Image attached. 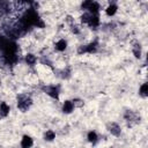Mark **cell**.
<instances>
[{
  "mask_svg": "<svg viewBox=\"0 0 148 148\" xmlns=\"http://www.w3.org/2000/svg\"><path fill=\"white\" fill-rule=\"evenodd\" d=\"M15 103H16V109L20 112L24 113V112H28L34 105V98L28 92H20L16 95Z\"/></svg>",
  "mask_w": 148,
  "mask_h": 148,
  "instance_id": "cell-1",
  "label": "cell"
},
{
  "mask_svg": "<svg viewBox=\"0 0 148 148\" xmlns=\"http://www.w3.org/2000/svg\"><path fill=\"white\" fill-rule=\"evenodd\" d=\"M42 92H44L46 96H49L51 99L59 101L60 94H61V87L58 83H44L40 88Z\"/></svg>",
  "mask_w": 148,
  "mask_h": 148,
  "instance_id": "cell-2",
  "label": "cell"
},
{
  "mask_svg": "<svg viewBox=\"0 0 148 148\" xmlns=\"http://www.w3.org/2000/svg\"><path fill=\"white\" fill-rule=\"evenodd\" d=\"M99 49V43L97 39H92L88 43L81 44L77 47V54L83 56V54H96Z\"/></svg>",
  "mask_w": 148,
  "mask_h": 148,
  "instance_id": "cell-3",
  "label": "cell"
},
{
  "mask_svg": "<svg viewBox=\"0 0 148 148\" xmlns=\"http://www.w3.org/2000/svg\"><path fill=\"white\" fill-rule=\"evenodd\" d=\"M80 9L82 12H88L90 14H99L103 10V6L101 5V2L98 1H94V0H87L81 2L80 5Z\"/></svg>",
  "mask_w": 148,
  "mask_h": 148,
  "instance_id": "cell-4",
  "label": "cell"
},
{
  "mask_svg": "<svg viewBox=\"0 0 148 148\" xmlns=\"http://www.w3.org/2000/svg\"><path fill=\"white\" fill-rule=\"evenodd\" d=\"M105 128H106L108 133L110 135L114 136V138H119L121 135V133H123V127L117 121H109V123H106Z\"/></svg>",
  "mask_w": 148,
  "mask_h": 148,
  "instance_id": "cell-5",
  "label": "cell"
},
{
  "mask_svg": "<svg viewBox=\"0 0 148 148\" xmlns=\"http://www.w3.org/2000/svg\"><path fill=\"white\" fill-rule=\"evenodd\" d=\"M68 46H69V44H68V39L66 37H59L53 43V50L57 53L66 52L68 50Z\"/></svg>",
  "mask_w": 148,
  "mask_h": 148,
  "instance_id": "cell-6",
  "label": "cell"
},
{
  "mask_svg": "<svg viewBox=\"0 0 148 148\" xmlns=\"http://www.w3.org/2000/svg\"><path fill=\"white\" fill-rule=\"evenodd\" d=\"M103 10H104L105 16H108L109 18H112V17H114L118 14V12H119V5L116 1H110V2L106 3L105 7H103Z\"/></svg>",
  "mask_w": 148,
  "mask_h": 148,
  "instance_id": "cell-7",
  "label": "cell"
},
{
  "mask_svg": "<svg viewBox=\"0 0 148 148\" xmlns=\"http://www.w3.org/2000/svg\"><path fill=\"white\" fill-rule=\"evenodd\" d=\"M38 61H39V58L34 52H25L23 54V62L28 67H35V66H37Z\"/></svg>",
  "mask_w": 148,
  "mask_h": 148,
  "instance_id": "cell-8",
  "label": "cell"
},
{
  "mask_svg": "<svg viewBox=\"0 0 148 148\" xmlns=\"http://www.w3.org/2000/svg\"><path fill=\"white\" fill-rule=\"evenodd\" d=\"M86 27L90 29H98L102 27V20H101V14H90V17L86 24Z\"/></svg>",
  "mask_w": 148,
  "mask_h": 148,
  "instance_id": "cell-9",
  "label": "cell"
},
{
  "mask_svg": "<svg viewBox=\"0 0 148 148\" xmlns=\"http://www.w3.org/2000/svg\"><path fill=\"white\" fill-rule=\"evenodd\" d=\"M123 118H124V120H125L126 123H128L130 125L138 124V123H139V121H138V119L140 120V117L138 116V113H136V112H134V111H132V110H126V111L124 112Z\"/></svg>",
  "mask_w": 148,
  "mask_h": 148,
  "instance_id": "cell-10",
  "label": "cell"
},
{
  "mask_svg": "<svg viewBox=\"0 0 148 148\" xmlns=\"http://www.w3.org/2000/svg\"><path fill=\"white\" fill-rule=\"evenodd\" d=\"M60 110H61V112H62L64 114H72V113L74 112V110H75L72 99H68V98L64 99V101L61 102Z\"/></svg>",
  "mask_w": 148,
  "mask_h": 148,
  "instance_id": "cell-11",
  "label": "cell"
},
{
  "mask_svg": "<svg viewBox=\"0 0 148 148\" xmlns=\"http://www.w3.org/2000/svg\"><path fill=\"white\" fill-rule=\"evenodd\" d=\"M35 146V139L30 134H23L20 139V148H32Z\"/></svg>",
  "mask_w": 148,
  "mask_h": 148,
  "instance_id": "cell-12",
  "label": "cell"
},
{
  "mask_svg": "<svg viewBox=\"0 0 148 148\" xmlns=\"http://www.w3.org/2000/svg\"><path fill=\"white\" fill-rule=\"evenodd\" d=\"M10 104L6 101H0V119H5L10 114Z\"/></svg>",
  "mask_w": 148,
  "mask_h": 148,
  "instance_id": "cell-13",
  "label": "cell"
},
{
  "mask_svg": "<svg viewBox=\"0 0 148 148\" xmlns=\"http://www.w3.org/2000/svg\"><path fill=\"white\" fill-rule=\"evenodd\" d=\"M86 139L87 141L91 145V146H96L98 142H99V134L95 131V130H90L87 132V135H86Z\"/></svg>",
  "mask_w": 148,
  "mask_h": 148,
  "instance_id": "cell-14",
  "label": "cell"
},
{
  "mask_svg": "<svg viewBox=\"0 0 148 148\" xmlns=\"http://www.w3.org/2000/svg\"><path fill=\"white\" fill-rule=\"evenodd\" d=\"M131 51H132V54L134 56V58H135V59H141V58H142V56H143L142 46H141V44H140L139 42H135V43L132 45Z\"/></svg>",
  "mask_w": 148,
  "mask_h": 148,
  "instance_id": "cell-15",
  "label": "cell"
},
{
  "mask_svg": "<svg viewBox=\"0 0 148 148\" xmlns=\"http://www.w3.org/2000/svg\"><path fill=\"white\" fill-rule=\"evenodd\" d=\"M57 138V133L54 130H51V128H47L43 132V140L45 142H53Z\"/></svg>",
  "mask_w": 148,
  "mask_h": 148,
  "instance_id": "cell-16",
  "label": "cell"
},
{
  "mask_svg": "<svg viewBox=\"0 0 148 148\" xmlns=\"http://www.w3.org/2000/svg\"><path fill=\"white\" fill-rule=\"evenodd\" d=\"M138 92H139V96H140L142 99H146V98H147V96H148V83H147L146 81L142 82V83L139 86Z\"/></svg>",
  "mask_w": 148,
  "mask_h": 148,
  "instance_id": "cell-17",
  "label": "cell"
},
{
  "mask_svg": "<svg viewBox=\"0 0 148 148\" xmlns=\"http://www.w3.org/2000/svg\"><path fill=\"white\" fill-rule=\"evenodd\" d=\"M72 102H73L75 109H80V108H82L84 105V101L82 98H80V97H73Z\"/></svg>",
  "mask_w": 148,
  "mask_h": 148,
  "instance_id": "cell-18",
  "label": "cell"
}]
</instances>
